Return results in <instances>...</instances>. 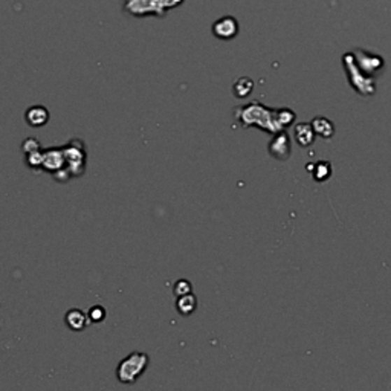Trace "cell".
I'll return each mask as SVG.
<instances>
[{
  "instance_id": "5bb4252c",
  "label": "cell",
  "mask_w": 391,
  "mask_h": 391,
  "mask_svg": "<svg viewBox=\"0 0 391 391\" xmlns=\"http://www.w3.org/2000/svg\"><path fill=\"white\" fill-rule=\"evenodd\" d=\"M193 292V286H191V283L188 280H178L174 283L173 286V294L176 297H182V295H187Z\"/></svg>"
},
{
  "instance_id": "ba28073f",
  "label": "cell",
  "mask_w": 391,
  "mask_h": 391,
  "mask_svg": "<svg viewBox=\"0 0 391 391\" xmlns=\"http://www.w3.org/2000/svg\"><path fill=\"white\" fill-rule=\"evenodd\" d=\"M197 309V298L191 292L182 297H176V311L182 315V317H190L193 315Z\"/></svg>"
},
{
  "instance_id": "6da1fadb",
  "label": "cell",
  "mask_w": 391,
  "mask_h": 391,
  "mask_svg": "<svg viewBox=\"0 0 391 391\" xmlns=\"http://www.w3.org/2000/svg\"><path fill=\"white\" fill-rule=\"evenodd\" d=\"M234 116L242 127H259L273 135L283 129L278 121V109H268L255 101L236 107Z\"/></svg>"
},
{
  "instance_id": "4fadbf2b",
  "label": "cell",
  "mask_w": 391,
  "mask_h": 391,
  "mask_svg": "<svg viewBox=\"0 0 391 391\" xmlns=\"http://www.w3.org/2000/svg\"><path fill=\"white\" fill-rule=\"evenodd\" d=\"M27 156V165L34 171H40L41 170V165H43V148L37 150V152H32L24 155Z\"/></svg>"
},
{
  "instance_id": "7a4b0ae2",
  "label": "cell",
  "mask_w": 391,
  "mask_h": 391,
  "mask_svg": "<svg viewBox=\"0 0 391 391\" xmlns=\"http://www.w3.org/2000/svg\"><path fill=\"white\" fill-rule=\"evenodd\" d=\"M150 364V356L144 352H133L118 364L116 379L124 385H133L143 376Z\"/></svg>"
},
{
  "instance_id": "8992f818",
  "label": "cell",
  "mask_w": 391,
  "mask_h": 391,
  "mask_svg": "<svg viewBox=\"0 0 391 391\" xmlns=\"http://www.w3.org/2000/svg\"><path fill=\"white\" fill-rule=\"evenodd\" d=\"M49 118H51V115H49V111L45 106H32L24 113V120H27L28 126L34 129L46 126Z\"/></svg>"
},
{
  "instance_id": "9a60e30c",
  "label": "cell",
  "mask_w": 391,
  "mask_h": 391,
  "mask_svg": "<svg viewBox=\"0 0 391 391\" xmlns=\"http://www.w3.org/2000/svg\"><path fill=\"white\" fill-rule=\"evenodd\" d=\"M106 309L103 306H99V304H97V306H94L92 309L89 311V313H87V317H89V321L90 322H95V324H98V322H103L104 320H106Z\"/></svg>"
},
{
  "instance_id": "2e32d148",
  "label": "cell",
  "mask_w": 391,
  "mask_h": 391,
  "mask_svg": "<svg viewBox=\"0 0 391 391\" xmlns=\"http://www.w3.org/2000/svg\"><path fill=\"white\" fill-rule=\"evenodd\" d=\"M22 150L24 155H28L32 152H37V150H41V144H40V141L36 138H27L22 143Z\"/></svg>"
},
{
  "instance_id": "3957f363",
  "label": "cell",
  "mask_w": 391,
  "mask_h": 391,
  "mask_svg": "<svg viewBox=\"0 0 391 391\" xmlns=\"http://www.w3.org/2000/svg\"><path fill=\"white\" fill-rule=\"evenodd\" d=\"M66 170L71 173L72 178H80L86 171L87 165V150L83 139H71L68 144L63 145Z\"/></svg>"
},
{
  "instance_id": "8fae6325",
  "label": "cell",
  "mask_w": 391,
  "mask_h": 391,
  "mask_svg": "<svg viewBox=\"0 0 391 391\" xmlns=\"http://www.w3.org/2000/svg\"><path fill=\"white\" fill-rule=\"evenodd\" d=\"M236 31H237V27H236V22L229 19L228 22V27H223V22H218L215 23V27H214V32H215V36L220 37V38H231L232 36L236 34Z\"/></svg>"
},
{
  "instance_id": "277c9868",
  "label": "cell",
  "mask_w": 391,
  "mask_h": 391,
  "mask_svg": "<svg viewBox=\"0 0 391 391\" xmlns=\"http://www.w3.org/2000/svg\"><path fill=\"white\" fill-rule=\"evenodd\" d=\"M63 169H66L63 145L43 150V165H41V170L49 174H54Z\"/></svg>"
},
{
  "instance_id": "7c38bea8",
  "label": "cell",
  "mask_w": 391,
  "mask_h": 391,
  "mask_svg": "<svg viewBox=\"0 0 391 391\" xmlns=\"http://www.w3.org/2000/svg\"><path fill=\"white\" fill-rule=\"evenodd\" d=\"M253 87H254V83L249 80V78H240L232 90H234V95L237 98H246L249 94L253 92Z\"/></svg>"
},
{
  "instance_id": "30bf717a",
  "label": "cell",
  "mask_w": 391,
  "mask_h": 391,
  "mask_svg": "<svg viewBox=\"0 0 391 391\" xmlns=\"http://www.w3.org/2000/svg\"><path fill=\"white\" fill-rule=\"evenodd\" d=\"M312 127H313L315 133H318V135L322 138L334 136V131H335L334 124H332L329 120L322 118V116H320V118H315L312 121Z\"/></svg>"
},
{
  "instance_id": "52a82bcc",
  "label": "cell",
  "mask_w": 391,
  "mask_h": 391,
  "mask_svg": "<svg viewBox=\"0 0 391 391\" xmlns=\"http://www.w3.org/2000/svg\"><path fill=\"white\" fill-rule=\"evenodd\" d=\"M64 322L72 332H83L87 327L89 317L80 309H71L64 315Z\"/></svg>"
},
{
  "instance_id": "e0dca14e",
  "label": "cell",
  "mask_w": 391,
  "mask_h": 391,
  "mask_svg": "<svg viewBox=\"0 0 391 391\" xmlns=\"http://www.w3.org/2000/svg\"><path fill=\"white\" fill-rule=\"evenodd\" d=\"M332 174V167L327 162L317 164V171H315V179L317 180H326Z\"/></svg>"
},
{
  "instance_id": "9c48e42d",
  "label": "cell",
  "mask_w": 391,
  "mask_h": 391,
  "mask_svg": "<svg viewBox=\"0 0 391 391\" xmlns=\"http://www.w3.org/2000/svg\"><path fill=\"white\" fill-rule=\"evenodd\" d=\"M295 138L297 143L301 147H309L315 139V130L309 124H297L295 126Z\"/></svg>"
},
{
  "instance_id": "5b68a950",
  "label": "cell",
  "mask_w": 391,
  "mask_h": 391,
  "mask_svg": "<svg viewBox=\"0 0 391 391\" xmlns=\"http://www.w3.org/2000/svg\"><path fill=\"white\" fill-rule=\"evenodd\" d=\"M269 153L278 161H286L290 156V141L285 131L276 133L269 143Z\"/></svg>"
}]
</instances>
